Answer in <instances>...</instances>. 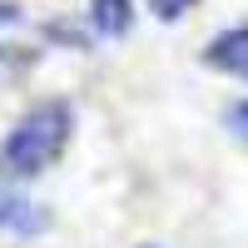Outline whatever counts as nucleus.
<instances>
[{
    "label": "nucleus",
    "instance_id": "6",
    "mask_svg": "<svg viewBox=\"0 0 248 248\" xmlns=\"http://www.w3.org/2000/svg\"><path fill=\"white\" fill-rule=\"evenodd\" d=\"M149 10H154L159 20H169V25H174V20H184V15L194 10V0H149Z\"/></svg>",
    "mask_w": 248,
    "mask_h": 248
},
{
    "label": "nucleus",
    "instance_id": "2",
    "mask_svg": "<svg viewBox=\"0 0 248 248\" xmlns=\"http://www.w3.org/2000/svg\"><path fill=\"white\" fill-rule=\"evenodd\" d=\"M203 65L229 75V79H248V25H233L209 40V50H203Z\"/></svg>",
    "mask_w": 248,
    "mask_h": 248
},
{
    "label": "nucleus",
    "instance_id": "4",
    "mask_svg": "<svg viewBox=\"0 0 248 248\" xmlns=\"http://www.w3.org/2000/svg\"><path fill=\"white\" fill-rule=\"evenodd\" d=\"M90 25H94V35H105V40L129 35V25H134V0H90Z\"/></svg>",
    "mask_w": 248,
    "mask_h": 248
},
{
    "label": "nucleus",
    "instance_id": "5",
    "mask_svg": "<svg viewBox=\"0 0 248 248\" xmlns=\"http://www.w3.org/2000/svg\"><path fill=\"white\" fill-rule=\"evenodd\" d=\"M223 124H229V134L248 144V99H238V105H229V114H223Z\"/></svg>",
    "mask_w": 248,
    "mask_h": 248
},
{
    "label": "nucleus",
    "instance_id": "3",
    "mask_svg": "<svg viewBox=\"0 0 248 248\" xmlns=\"http://www.w3.org/2000/svg\"><path fill=\"white\" fill-rule=\"evenodd\" d=\"M45 229H50L45 209H35V203H30V199H20V194H0V233L35 238V233H45Z\"/></svg>",
    "mask_w": 248,
    "mask_h": 248
},
{
    "label": "nucleus",
    "instance_id": "7",
    "mask_svg": "<svg viewBox=\"0 0 248 248\" xmlns=\"http://www.w3.org/2000/svg\"><path fill=\"white\" fill-rule=\"evenodd\" d=\"M25 65H30V55H25V50H15V45H0V79L20 75Z\"/></svg>",
    "mask_w": 248,
    "mask_h": 248
},
{
    "label": "nucleus",
    "instance_id": "8",
    "mask_svg": "<svg viewBox=\"0 0 248 248\" xmlns=\"http://www.w3.org/2000/svg\"><path fill=\"white\" fill-rule=\"evenodd\" d=\"M20 20H25V15H20V5H10V0H0V25H20Z\"/></svg>",
    "mask_w": 248,
    "mask_h": 248
},
{
    "label": "nucleus",
    "instance_id": "1",
    "mask_svg": "<svg viewBox=\"0 0 248 248\" xmlns=\"http://www.w3.org/2000/svg\"><path fill=\"white\" fill-rule=\"evenodd\" d=\"M70 134H75V109L65 99H45L35 105L30 114L15 119V129L0 139V179H35L45 174L50 164L70 149Z\"/></svg>",
    "mask_w": 248,
    "mask_h": 248
}]
</instances>
